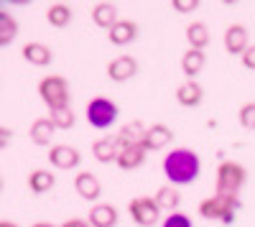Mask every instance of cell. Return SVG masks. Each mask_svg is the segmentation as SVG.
<instances>
[{
    "instance_id": "277c9868",
    "label": "cell",
    "mask_w": 255,
    "mask_h": 227,
    "mask_svg": "<svg viewBox=\"0 0 255 227\" xmlns=\"http://www.w3.org/2000/svg\"><path fill=\"white\" fill-rule=\"evenodd\" d=\"M245 181H248V171H245V166H240L238 161H222L217 166V174H215V189H217V194L238 197L240 189L245 187Z\"/></svg>"
},
{
    "instance_id": "cb8c5ba5",
    "label": "cell",
    "mask_w": 255,
    "mask_h": 227,
    "mask_svg": "<svg viewBox=\"0 0 255 227\" xmlns=\"http://www.w3.org/2000/svg\"><path fill=\"white\" fill-rule=\"evenodd\" d=\"M186 41H189V49L204 51L207 44H209V28L202 23V20H194V23L186 26Z\"/></svg>"
},
{
    "instance_id": "5b68a950",
    "label": "cell",
    "mask_w": 255,
    "mask_h": 227,
    "mask_svg": "<svg viewBox=\"0 0 255 227\" xmlns=\"http://www.w3.org/2000/svg\"><path fill=\"white\" fill-rule=\"evenodd\" d=\"M84 115H87V122H90L92 128L108 130L113 122L118 120L120 110H118V105H115L110 97H92V100L87 102V110H84Z\"/></svg>"
},
{
    "instance_id": "ffe728a7",
    "label": "cell",
    "mask_w": 255,
    "mask_h": 227,
    "mask_svg": "<svg viewBox=\"0 0 255 227\" xmlns=\"http://www.w3.org/2000/svg\"><path fill=\"white\" fill-rule=\"evenodd\" d=\"M118 153H120V146H118L115 138H97V140L92 143V156H95V161H100V163H113V161H118Z\"/></svg>"
},
{
    "instance_id": "30bf717a",
    "label": "cell",
    "mask_w": 255,
    "mask_h": 227,
    "mask_svg": "<svg viewBox=\"0 0 255 227\" xmlns=\"http://www.w3.org/2000/svg\"><path fill=\"white\" fill-rule=\"evenodd\" d=\"M225 49L232 56H243L250 49V44H248V28L243 23L227 26V31H225Z\"/></svg>"
},
{
    "instance_id": "8fae6325",
    "label": "cell",
    "mask_w": 255,
    "mask_h": 227,
    "mask_svg": "<svg viewBox=\"0 0 255 227\" xmlns=\"http://www.w3.org/2000/svg\"><path fill=\"white\" fill-rule=\"evenodd\" d=\"M171 140H174V130L168 125H163V122H156V125H148L145 138H143V148L148 153H151V151H161Z\"/></svg>"
},
{
    "instance_id": "f1b7e54d",
    "label": "cell",
    "mask_w": 255,
    "mask_h": 227,
    "mask_svg": "<svg viewBox=\"0 0 255 227\" xmlns=\"http://www.w3.org/2000/svg\"><path fill=\"white\" fill-rule=\"evenodd\" d=\"M161 227H194L191 225V217L184 215V212H171L168 217H163V225Z\"/></svg>"
},
{
    "instance_id": "ba28073f",
    "label": "cell",
    "mask_w": 255,
    "mask_h": 227,
    "mask_svg": "<svg viewBox=\"0 0 255 227\" xmlns=\"http://www.w3.org/2000/svg\"><path fill=\"white\" fill-rule=\"evenodd\" d=\"M74 192L84 199V202H97L102 197V184L92 171H79L74 176Z\"/></svg>"
},
{
    "instance_id": "d4e9b609",
    "label": "cell",
    "mask_w": 255,
    "mask_h": 227,
    "mask_svg": "<svg viewBox=\"0 0 255 227\" xmlns=\"http://www.w3.org/2000/svg\"><path fill=\"white\" fill-rule=\"evenodd\" d=\"M18 31H20L18 20L8 10H0V46H10L18 36Z\"/></svg>"
},
{
    "instance_id": "2e32d148",
    "label": "cell",
    "mask_w": 255,
    "mask_h": 227,
    "mask_svg": "<svg viewBox=\"0 0 255 227\" xmlns=\"http://www.w3.org/2000/svg\"><path fill=\"white\" fill-rule=\"evenodd\" d=\"M145 125L140 120H130V122H125L123 130L118 133V146L120 148H128V146H143V138H145Z\"/></svg>"
},
{
    "instance_id": "e0dca14e",
    "label": "cell",
    "mask_w": 255,
    "mask_h": 227,
    "mask_svg": "<svg viewBox=\"0 0 255 227\" xmlns=\"http://www.w3.org/2000/svg\"><path fill=\"white\" fill-rule=\"evenodd\" d=\"M145 156H148V151L143 146H128V148H120L115 163H118V169H123V171H135V169H140L145 163Z\"/></svg>"
},
{
    "instance_id": "8992f818",
    "label": "cell",
    "mask_w": 255,
    "mask_h": 227,
    "mask_svg": "<svg viewBox=\"0 0 255 227\" xmlns=\"http://www.w3.org/2000/svg\"><path fill=\"white\" fill-rule=\"evenodd\" d=\"M128 215L138 227H156L161 220V207L156 197H135L128 204Z\"/></svg>"
},
{
    "instance_id": "6da1fadb",
    "label": "cell",
    "mask_w": 255,
    "mask_h": 227,
    "mask_svg": "<svg viewBox=\"0 0 255 227\" xmlns=\"http://www.w3.org/2000/svg\"><path fill=\"white\" fill-rule=\"evenodd\" d=\"M202 161L191 148H174L163 158V174L171 187H189L199 179Z\"/></svg>"
},
{
    "instance_id": "52a82bcc",
    "label": "cell",
    "mask_w": 255,
    "mask_h": 227,
    "mask_svg": "<svg viewBox=\"0 0 255 227\" xmlns=\"http://www.w3.org/2000/svg\"><path fill=\"white\" fill-rule=\"evenodd\" d=\"M49 163L59 171H72L82 163V153L74 148V146H67V143H61V146H54L49 151Z\"/></svg>"
},
{
    "instance_id": "e575fe53",
    "label": "cell",
    "mask_w": 255,
    "mask_h": 227,
    "mask_svg": "<svg viewBox=\"0 0 255 227\" xmlns=\"http://www.w3.org/2000/svg\"><path fill=\"white\" fill-rule=\"evenodd\" d=\"M31 227H56V225H51V222H36V225H31Z\"/></svg>"
},
{
    "instance_id": "4fadbf2b",
    "label": "cell",
    "mask_w": 255,
    "mask_h": 227,
    "mask_svg": "<svg viewBox=\"0 0 255 227\" xmlns=\"http://www.w3.org/2000/svg\"><path fill=\"white\" fill-rule=\"evenodd\" d=\"M202 100H204V87L197 79H186L184 85L176 87V102L181 108H197L202 105Z\"/></svg>"
},
{
    "instance_id": "83f0119b",
    "label": "cell",
    "mask_w": 255,
    "mask_h": 227,
    "mask_svg": "<svg viewBox=\"0 0 255 227\" xmlns=\"http://www.w3.org/2000/svg\"><path fill=\"white\" fill-rule=\"evenodd\" d=\"M238 117H240V125L245 130H255V102H245L238 113Z\"/></svg>"
},
{
    "instance_id": "836d02e7",
    "label": "cell",
    "mask_w": 255,
    "mask_h": 227,
    "mask_svg": "<svg viewBox=\"0 0 255 227\" xmlns=\"http://www.w3.org/2000/svg\"><path fill=\"white\" fill-rule=\"evenodd\" d=\"M0 227H18L15 222H10V220H3V222H0Z\"/></svg>"
},
{
    "instance_id": "9c48e42d",
    "label": "cell",
    "mask_w": 255,
    "mask_h": 227,
    "mask_svg": "<svg viewBox=\"0 0 255 227\" xmlns=\"http://www.w3.org/2000/svg\"><path fill=\"white\" fill-rule=\"evenodd\" d=\"M120 20H123V18H120L115 3H95V5H92V23H95L97 28L113 31Z\"/></svg>"
},
{
    "instance_id": "4316f807",
    "label": "cell",
    "mask_w": 255,
    "mask_h": 227,
    "mask_svg": "<svg viewBox=\"0 0 255 227\" xmlns=\"http://www.w3.org/2000/svg\"><path fill=\"white\" fill-rule=\"evenodd\" d=\"M49 117H51V122L56 125V130H72V128H74V122H77V117H74V110H72V108L51 110V113H49Z\"/></svg>"
},
{
    "instance_id": "7402d4cb",
    "label": "cell",
    "mask_w": 255,
    "mask_h": 227,
    "mask_svg": "<svg viewBox=\"0 0 255 227\" xmlns=\"http://www.w3.org/2000/svg\"><path fill=\"white\" fill-rule=\"evenodd\" d=\"M204 64H207V54L199 51V49H189V51H184V56H181V69H184V74H186L189 79H194V77L204 69Z\"/></svg>"
},
{
    "instance_id": "d6986e66",
    "label": "cell",
    "mask_w": 255,
    "mask_h": 227,
    "mask_svg": "<svg viewBox=\"0 0 255 227\" xmlns=\"http://www.w3.org/2000/svg\"><path fill=\"white\" fill-rule=\"evenodd\" d=\"M54 133H56V125L51 122V117H38V120H33V125H31V130H28L33 146H49L51 138H54Z\"/></svg>"
},
{
    "instance_id": "4dcf8cb0",
    "label": "cell",
    "mask_w": 255,
    "mask_h": 227,
    "mask_svg": "<svg viewBox=\"0 0 255 227\" xmlns=\"http://www.w3.org/2000/svg\"><path fill=\"white\" fill-rule=\"evenodd\" d=\"M240 61H243V67L245 69H250V72H255V44L240 56Z\"/></svg>"
},
{
    "instance_id": "7c38bea8",
    "label": "cell",
    "mask_w": 255,
    "mask_h": 227,
    "mask_svg": "<svg viewBox=\"0 0 255 227\" xmlns=\"http://www.w3.org/2000/svg\"><path fill=\"white\" fill-rule=\"evenodd\" d=\"M138 74V61L133 56H115L110 64H108V77L113 82H128Z\"/></svg>"
},
{
    "instance_id": "603a6c76",
    "label": "cell",
    "mask_w": 255,
    "mask_h": 227,
    "mask_svg": "<svg viewBox=\"0 0 255 227\" xmlns=\"http://www.w3.org/2000/svg\"><path fill=\"white\" fill-rule=\"evenodd\" d=\"M72 18H74V13H72V5H67V3H51L46 10V20L54 28H67L72 23Z\"/></svg>"
},
{
    "instance_id": "3957f363",
    "label": "cell",
    "mask_w": 255,
    "mask_h": 227,
    "mask_svg": "<svg viewBox=\"0 0 255 227\" xmlns=\"http://www.w3.org/2000/svg\"><path fill=\"white\" fill-rule=\"evenodd\" d=\"M38 97L44 100V105L51 110L69 108V82L61 74H49L38 82Z\"/></svg>"
},
{
    "instance_id": "f546056e",
    "label": "cell",
    "mask_w": 255,
    "mask_h": 227,
    "mask_svg": "<svg viewBox=\"0 0 255 227\" xmlns=\"http://www.w3.org/2000/svg\"><path fill=\"white\" fill-rule=\"evenodd\" d=\"M171 8H174L176 13H191V10L199 8V0H174Z\"/></svg>"
},
{
    "instance_id": "d6a6232c",
    "label": "cell",
    "mask_w": 255,
    "mask_h": 227,
    "mask_svg": "<svg viewBox=\"0 0 255 227\" xmlns=\"http://www.w3.org/2000/svg\"><path fill=\"white\" fill-rule=\"evenodd\" d=\"M10 138H13L10 128H8V125H3V128H0V148H5L8 143H10Z\"/></svg>"
},
{
    "instance_id": "ac0fdd59",
    "label": "cell",
    "mask_w": 255,
    "mask_h": 227,
    "mask_svg": "<svg viewBox=\"0 0 255 227\" xmlns=\"http://www.w3.org/2000/svg\"><path fill=\"white\" fill-rule=\"evenodd\" d=\"M20 56H23L28 64L33 67H49L51 64V49L44 46V44H38V41H28V44L20 49Z\"/></svg>"
},
{
    "instance_id": "5bb4252c",
    "label": "cell",
    "mask_w": 255,
    "mask_h": 227,
    "mask_svg": "<svg viewBox=\"0 0 255 227\" xmlns=\"http://www.w3.org/2000/svg\"><path fill=\"white\" fill-rule=\"evenodd\" d=\"M138 31H140V28H138L135 20L123 18L113 31H108V38H110L113 46H128V44H133V41L138 38Z\"/></svg>"
},
{
    "instance_id": "9a60e30c",
    "label": "cell",
    "mask_w": 255,
    "mask_h": 227,
    "mask_svg": "<svg viewBox=\"0 0 255 227\" xmlns=\"http://www.w3.org/2000/svg\"><path fill=\"white\" fill-rule=\"evenodd\" d=\"M87 220H90L92 227H115L118 220H120V215H118V207H115V204L102 202V204H95V207L90 210Z\"/></svg>"
},
{
    "instance_id": "7a4b0ae2",
    "label": "cell",
    "mask_w": 255,
    "mask_h": 227,
    "mask_svg": "<svg viewBox=\"0 0 255 227\" xmlns=\"http://www.w3.org/2000/svg\"><path fill=\"white\" fill-rule=\"evenodd\" d=\"M240 207H243V204H240L238 197H232V194H215V197L199 202L197 212L204 220H217L222 225H232V222H235V217H238V210Z\"/></svg>"
},
{
    "instance_id": "484cf974",
    "label": "cell",
    "mask_w": 255,
    "mask_h": 227,
    "mask_svg": "<svg viewBox=\"0 0 255 227\" xmlns=\"http://www.w3.org/2000/svg\"><path fill=\"white\" fill-rule=\"evenodd\" d=\"M156 202H158V207L166 210V212H179V204H181V194H179V187H161L156 192Z\"/></svg>"
},
{
    "instance_id": "1f68e13d",
    "label": "cell",
    "mask_w": 255,
    "mask_h": 227,
    "mask_svg": "<svg viewBox=\"0 0 255 227\" xmlns=\"http://www.w3.org/2000/svg\"><path fill=\"white\" fill-rule=\"evenodd\" d=\"M61 227H92L90 220H79V217H72V220H64Z\"/></svg>"
},
{
    "instance_id": "44dd1931",
    "label": "cell",
    "mask_w": 255,
    "mask_h": 227,
    "mask_svg": "<svg viewBox=\"0 0 255 227\" xmlns=\"http://www.w3.org/2000/svg\"><path fill=\"white\" fill-rule=\"evenodd\" d=\"M54 184H56V176H54L51 171H46V169H33V171L28 174V189H31L33 194H46V192H51Z\"/></svg>"
}]
</instances>
